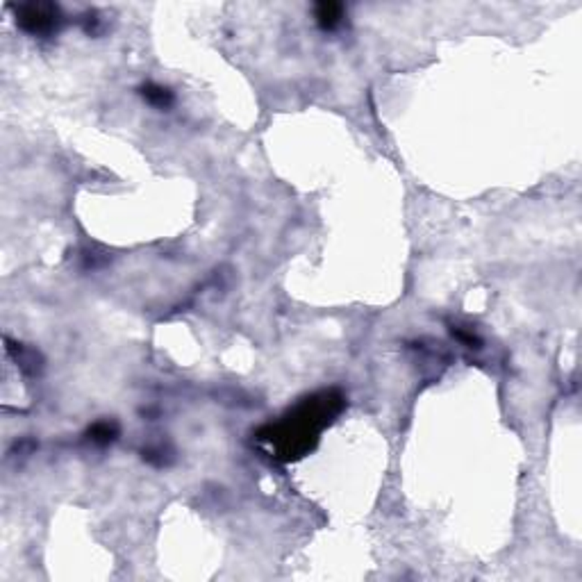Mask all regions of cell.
Instances as JSON below:
<instances>
[{"instance_id": "2", "label": "cell", "mask_w": 582, "mask_h": 582, "mask_svg": "<svg viewBox=\"0 0 582 582\" xmlns=\"http://www.w3.org/2000/svg\"><path fill=\"white\" fill-rule=\"evenodd\" d=\"M341 16H344V7L337 3H321L316 5V21L323 30H332L341 23Z\"/></svg>"}, {"instance_id": "4", "label": "cell", "mask_w": 582, "mask_h": 582, "mask_svg": "<svg viewBox=\"0 0 582 582\" xmlns=\"http://www.w3.org/2000/svg\"><path fill=\"white\" fill-rule=\"evenodd\" d=\"M89 437H91V442H96V444H109V442L116 439V426L107 424V421H102V424H96L89 430Z\"/></svg>"}, {"instance_id": "3", "label": "cell", "mask_w": 582, "mask_h": 582, "mask_svg": "<svg viewBox=\"0 0 582 582\" xmlns=\"http://www.w3.org/2000/svg\"><path fill=\"white\" fill-rule=\"evenodd\" d=\"M141 96L150 102V105H153V107H159V109L169 107L171 102H173V93H171L169 89H166V87L155 84V82L143 84V87H141Z\"/></svg>"}, {"instance_id": "1", "label": "cell", "mask_w": 582, "mask_h": 582, "mask_svg": "<svg viewBox=\"0 0 582 582\" xmlns=\"http://www.w3.org/2000/svg\"><path fill=\"white\" fill-rule=\"evenodd\" d=\"M19 23L23 30L32 32V35H44L55 28L57 21V7L55 5H23L16 10Z\"/></svg>"}]
</instances>
